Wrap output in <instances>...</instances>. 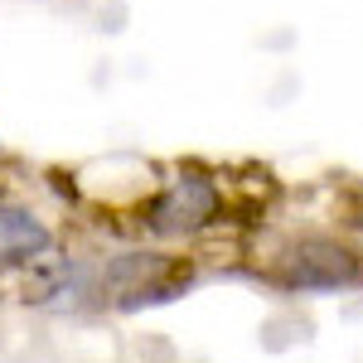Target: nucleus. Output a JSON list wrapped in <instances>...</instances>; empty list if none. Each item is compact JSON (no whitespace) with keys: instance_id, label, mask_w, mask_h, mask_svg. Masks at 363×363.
Instances as JSON below:
<instances>
[{"instance_id":"nucleus-4","label":"nucleus","mask_w":363,"mask_h":363,"mask_svg":"<svg viewBox=\"0 0 363 363\" xmlns=\"http://www.w3.org/2000/svg\"><path fill=\"white\" fill-rule=\"evenodd\" d=\"M199 281V257L179 247H131L87 272V296L107 310H140L184 296Z\"/></svg>"},{"instance_id":"nucleus-2","label":"nucleus","mask_w":363,"mask_h":363,"mask_svg":"<svg viewBox=\"0 0 363 363\" xmlns=\"http://www.w3.org/2000/svg\"><path fill=\"white\" fill-rule=\"evenodd\" d=\"M325 218V213H320ZM320 218H281V203L272 223L252 238L247 272L262 286H277L286 296H335L363 286V233L354 218L320 223Z\"/></svg>"},{"instance_id":"nucleus-3","label":"nucleus","mask_w":363,"mask_h":363,"mask_svg":"<svg viewBox=\"0 0 363 363\" xmlns=\"http://www.w3.org/2000/svg\"><path fill=\"white\" fill-rule=\"evenodd\" d=\"M78 257H68L54 218L15 189H0V286L20 306H68Z\"/></svg>"},{"instance_id":"nucleus-1","label":"nucleus","mask_w":363,"mask_h":363,"mask_svg":"<svg viewBox=\"0 0 363 363\" xmlns=\"http://www.w3.org/2000/svg\"><path fill=\"white\" fill-rule=\"evenodd\" d=\"M277 203L281 189L267 169L238 174L208 160H179V165H165L126 203V228L155 247H179L203 257L218 242L247 247L272 223Z\"/></svg>"}]
</instances>
